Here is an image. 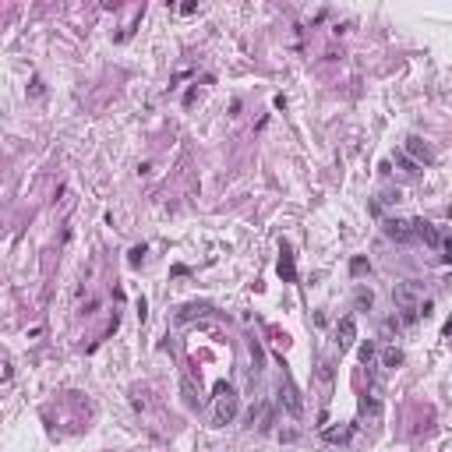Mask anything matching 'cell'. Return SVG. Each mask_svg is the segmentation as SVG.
<instances>
[{"instance_id": "obj_1", "label": "cell", "mask_w": 452, "mask_h": 452, "mask_svg": "<svg viewBox=\"0 0 452 452\" xmlns=\"http://www.w3.org/2000/svg\"><path fill=\"white\" fill-rule=\"evenodd\" d=\"M240 410V400L230 385H216V406H213V420L216 424H230Z\"/></svg>"}, {"instance_id": "obj_2", "label": "cell", "mask_w": 452, "mask_h": 452, "mask_svg": "<svg viewBox=\"0 0 452 452\" xmlns=\"http://www.w3.org/2000/svg\"><path fill=\"white\" fill-rule=\"evenodd\" d=\"M420 283H396V290H393V304H396V311H410V308H420Z\"/></svg>"}, {"instance_id": "obj_3", "label": "cell", "mask_w": 452, "mask_h": 452, "mask_svg": "<svg viewBox=\"0 0 452 452\" xmlns=\"http://www.w3.org/2000/svg\"><path fill=\"white\" fill-rule=\"evenodd\" d=\"M382 230H385L389 240H396V244H413V240H417V233H413V219H385Z\"/></svg>"}, {"instance_id": "obj_4", "label": "cell", "mask_w": 452, "mask_h": 452, "mask_svg": "<svg viewBox=\"0 0 452 452\" xmlns=\"http://www.w3.org/2000/svg\"><path fill=\"white\" fill-rule=\"evenodd\" d=\"M413 166H431L435 163V156H431V148L424 145V138H417V135H410L406 138V153H403Z\"/></svg>"}, {"instance_id": "obj_5", "label": "cell", "mask_w": 452, "mask_h": 452, "mask_svg": "<svg viewBox=\"0 0 452 452\" xmlns=\"http://www.w3.org/2000/svg\"><path fill=\"white\" fill-rule=\"evenodd\" d=\"M279 403L286 406V413H290V417H300V413H304V403H300V393L293 389V382H290V378H283V385H279Z\"/></svg>"}, {"instance_id": "obj_6", "label": "cell", "mask_w": 452, "mask_h": 452, "mask_svg": "<svg viewBox=\"0 0 452 452\" xmlns=\"http://www.w3.org/2000/svg\"><path fill=\"white\" fill-rule=\"evenodd\" d=\"M353 340H357V322H353V315H346V318H340V325H336V346H340V350H350Z\"/></svg>"}, {"instance_id": "obj_7", "label": "cell", "mask_w": 452, "mask_h": 452, "mask_svg": "<svg viewBox=\"0 0 452 452\" xmlns=\"http://www.w3.org/2000/svg\"><path fill=\"white\" fill-rule=\"evenodd\" d=\"M315 378H318V389H322V400L328 403V396H333V364H328V360H322Z\"/></svg>"}, {"instance_id": "obj_8", "label": "cell", "mask_w": 452, "mask_h": 452, "mask_svg": "<svg viewBox=\"0 0 452 452\" xmlns=\"http://www.w3.org/2000/svg\"><path fill=\"white\" fill-rule=\"evenodd\" d=\"M353 431H357V424H343V428H325L322 435H325V442H350L353 438Z\"/></svg>"}, {"instance_id": "obj_9", "label": "cell", "mask_w": 452, "mask_h": 452, "mask_svg": "<svg viewBox=\"0 0 452 452\" xmlns=\"http://www.w3.org/2000/svg\"><path fill=\"white\" fill-rule=\"evenodd\" d=\"M400 364H403V353H400L396 346H389V350L382 353V368H389V371H396Z\"/></svg>"}, {"instance_id": "obj_10", "label": "cell", "mask_w": 452, "mask_h": 452, "mask_svg": "<svg viewBox=\"0 0 452 452\" xmlns=\"http://www.w3.org/2000/svg\"><path fill=\"white\" fill-rule=\"evenodd\" d=\"M375 357H378V350H375V343H368L364 350H360V360H364V364L375 371Z\"/></svg>"}, {"instance_id": "obj_11", "label": "cell", "mask_w": 452, "mask_h": 452, "mask_svg": "<svg viewBox=\"0 0 452 452\" xmlns=\"http://www.w3.org/2000/svg\"><path fill=\"white\" fill-rule=\"evenodd\" d=\"M357 308H371V290H360L357 293Z\"/></svg>"}, {"instance_id": "obj_12", "label": "cell", "mask_w": 452, "mask_h": 452, "mask_svg": "<svg viewBox=\"0 0 452 452\" xmlns=\"http://www.w3.org/2000/svg\"><path fill=\"white\" fill-rule=\"evenodd\" d=\"M396 163H400V166H406V173H417V170H420V166H413V163H410L403 153H396Z\"/></svg>"}, {"instance_id": "obj_13", "label": "cell", "mask_w": 452, "mask_h": 452, "mask_svg": "<svg viewBox=\"0 0 452 452\" xmlns=\"http://www.w3.org/2000/svg\"><path fill=\"white\" fill-rule=\"evenodd\" d=\"M353 273H357V276H360V273H368V262H364V258H357V262H353Z\"/></svg>"}]
</instances>
